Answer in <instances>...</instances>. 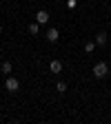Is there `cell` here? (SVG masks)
Masks as SVG:
<instances>
[{
	"label": "cell",
	"instance_id": "8fae6325",
	"mask_svg": "<svg viewBox=\"0 0 111 124\" xmlns=\"http://www.w3.org/2000/svg\"><path fill=\"white\" fill-rule=\"evenodd\" d=\"M76 5H78V0H67V7L69 9H76Z\"/></svg>",
	"mask_w": 111,
	"mask_h": 124
},
{
	"label": "cell",
	"instance_id": "7a4b0ae2",
	"mask_svg": "<svg viewBox=\"0 0 111 124\" xmlns=\"http://www.w3.org/2000/svg\"><path fill=\"white\" fill-rule=\"evenodd\" d=\"M5 89L11 91V93H16V91L20 89V82L16 80V78H7V80H5Z\"/></svg>",
	"mask_w": 111,
	"mask_h": 124
},
{
	"label": "cell",
	"instance_id": "9c48e42d",
	"mask_svg": "<svg viewBox=\"0 0 111 124\" xmlns=\"http://www.w3.org/2000/svg\"><path fill=\"white\" fill-rule=\"evenodd\" d=\"M93 49H96V42H87V44H85V51H87V53H91Z\"/></svg>",
	"mask_w": 111,
	"mask_h": 124
},
{
	"label": "cell",
	"instance_id": "277c9868",
	"mask_svg": "<svg viewBox=\"0 0 111 124\" xmlns=\"http://www.w3.org/2000/svg\"><path fill=\"white\" fill-rule=\"evenodd\" d=\"M58 38H60V33H58V29H56V27H51L49 31H47V40H49V42H53V44H56V42H58Z\"/></svg>",
	"mask_w": 111,
	"mask_h": 124
},
{
	"label": "cell",
	"instance_id": "ba28073f",
	"mask_svg": "<svg viewBox=\"0 0 111 124\" xmlns=\"http://www.w3.org/2000/svg\"><path fill=\"white\" fill-rule=\"evenodd\" d=\"M11 62H2V73H11Z\"/></svg>",
	"mask_w": 111,
	"mask_h": 124
},
{
	"label": "cell",
	"instance_id": "8992f818",
	"mask_svg": "<svg viewBox=\"0 0 111 124\" xmlns=\"http://www.w3.org/2000/svg\"><path fill=\"white\" fill-rule=\"evenodd\" d=\"M107 38H109V36L104 33V31H100V33L96 36V44H107Z\"/></svg>",
	"mask_w": 111,
	"mask_h": 124
},
{
	"label": "cell",
	"instance_id": "52a82bcc",
	"mask_svg": "<svg viewBox=\"0 0 111 124\" xmlns=\"http://www.w3.org/2000/svg\"><path fill=\"white\" fill-rule=\"evenodd\" d=\"M38 31H40V24H38V22H34V24H29V33H31V36H36Z\"/></svg>",
	"mask_w": 111,
	"mask_h": 124
},
{
	"label": "cell",
	"instance_id": "30bf717a",
	"mask_svg": "<svg viewBox=\"0 0 111 124\" xmlns=\"http://www.w3.org/2000/svg\"><path fill=\"white\" fill-rule=\"evenodd\" d=\"M56 89H58V93H65V91H67V84H65V82H58Z\"/></svg>",
	"mask_w": 111,
	"mask_h": 124
},
{
	"label": "cell",
	"instance_id": "5b68a950",
	"mask_svg": "<svg viewBox=\"0 0 111 124\" xmlns=\"http://www.w3.org/2000/svg\"><path fill=\"white\" fill-rule=\"evenodd\" d=\"M49 69H51L53 73H60V71H62V62H60V60H53L51 64H49Z\"/></svg>",
	"mask_w": 111,
	"mask_h": 124
},
{
	"label": "cell",
	"instance_id": "6da1fadb",
	"mask_svg": "<svg viewBox=\"0 0 111 124\" xmlns=\"http://www.w3.org/2000/svg\"><path fill=\"white\" fill-rule=\"evenodd\" d=\"M107 73H109V64L107 62H98V64L93 67V75L96 78H104Z\"/></svg>",
	"mask_w": 111,
	"mask_h": 124
},
{
	"label": "cell",
	"instance_id": "3957f363",
	"mask_svg": "<svg viewBox=\"0 0 111 124\" xmlns=\"http://www.w3.org/2000/svg\"><path fill=\"white\" fill-rule=\"evenodd\" d=\"M36 22L38 24H47V22H49V11H47V9H40L36 13Z\"/></svg>",
	"mask_w": 111,
	"mask_h": 124
},
{
	"label": "cell",
	"instance_id": "7c38bea8",
	"mask_svg": "<svg viewBox=\"0 0 111 124\" xmlns=\"http://www.w3.org/2000/svg\"><path fill=\"white\" fill-rule=\"evenodd\" d=\"M0 31H2V27H0Z\"/></svg>",
	"mask_w": 111,
	"mask_h": 124
}]
</instances>
